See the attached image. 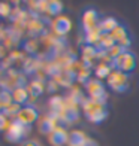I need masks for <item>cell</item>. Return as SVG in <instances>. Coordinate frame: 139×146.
I'll return each instance as SVG.
<instances>
[{"label":"cell","instance_id":"7402d4cb","mask_svg":"<svg viewBox=\"0 0 139 146\" xmlns=\"http://www.w3.org/2000/svg\"><path fill=\"white\" fill-rule=\"evenodd\" d=\"M11 14V6L8 3H0V17H8Z\"/></svg>","mask_w":139,"mask_h":146},{"label":"cell","instance_id":"6da1fadb","mask_svg":"<svg viewBox=\"0 0 139 146\" xmlns=\"http://www.w3.org/2000/svg\"><path fill=\"white\" fill-rule=\"evenodd\" d=\"M84 115L93 124H100L108 116V106L106 103L96 102V100H87L84 103Z\"/></svg>","mask_w":139,"mask_h":146},{"label":"cell","instance_id":"ac0fdd59","mask_svg":"<svg viewBox=\"0 0 139 146\" xmlns=\"http://www.w3.org/2000/svg\"><path fill=\"white\" fill-rule=\"evenodd\" d=\"M29 92L31 97H39L43 94V85L41 81H33L30 85H29Z\"/></svg>","mask_w":139,"mask_h":146},{"label":"cell","instance_id":"4fadbf2b","mask_svg":"<svg viewBox=\"0 0 139 146\" xmlns=\"http://www.w3.org/2000/svg\"><path fill=\"white\" fill-rule=\"evenodd\" d=\"M29 96H30L29 90H25L24 87H17L12 91V98H14V103L17 104H25L29 100Z\"/></svg>","mask_w":139,"mask_h":146},{"label":"cell","instance_id":"7c38bea8","mask_svg":"<svg viewBox=\"0 0 139 146\" xmlns=\"http://www.w3.org/2000/svg\"><path fill=\"white\" fill-rule=\"evenodd\" d=\"M87 140H88V139H87V136H85L82 131L75 130V131H72L70 134H69L67 145L69 146H85Z\"/></svg>","mask_w":139,"mask_h":146},{"label":"cell","instance_id":"5b68a950","mask_svg":"<svg viewBox=\"0 0 139 146\" xmlns=\"http://www.w3.org/2000/svg\"><path fill=\"white\" fill-rule=\"evenodd\" d=\"M87 92H88V96L91 100H96V102H102L105 103L106 102V90H105L103 87V84L99 81V79H91V81L87 82Z\"/></svg>","mask_w":139,"mask_h":146},{"label":"cell","instance_id":"5bb4252c","mask_svg":"<svg viewBox=\"0 0 139 146\" xmlns=\"http://www.w3.org/2000/svg\"><path fill=\"white\" fill-rule=\"evenodd\" d=\"M99 25H100V29H102V31L105 33V35H111V33L114 31L120 24H118V21L114 17H106V18L102 19Z\"/></svg>","mask_w":139,"mask_h":146},{"label":"cell","instance_id":"ffe728a7","mask_svg":"<svg viewBox=\"0 0 139 146\" xmlns=\"http://www.w3.org/2000/svg\"><path fill=\"white\" fill-rule=\"evenodd\" d=\"M12 103H14L12 92H8V91H2V92H0V104H2V106H9Z\"/></svg>","mask_w":139,"mask_h":146},{"label":"cell","instance_id":"603a6c76","mask_svg":"<svg viewBox=\"0 0 139 146\" xmlns=\"http://www.w3.org/2000/svg\"><path fill=\"white\" fill-rule=\"evenodd\" d=\"M6 122H8L6 115H0V130H5L6 128Z\"/></svg>","mask_w":139,"mask_h":146},{"label":"cell","instance_id":"9a60e30c","mask_svg":"<svg viewBox=\"0 0 139 146\" xmlns=\"http://www.w3.org/2000/svg\"><path fill=\"white\" fill-rule=\"evenodd\" d=\"M49 104H51V109H52V112H54L55 115H58L60 116V113L63 112V109H64V100L61 97H52L51 100H49Z\"/></svg>","mask_w":139,"mask_h":146},{"label":"cell","instance_id":"7a4b0ae2","mask_svg":"<svg viewBox=\"0 0 139 146\" xmlns=\"http://www.w3.org/2000/svg\"><path fill=\"white\" fill-rule=\"evenodd\" d=\"M136 64H138L136 54L132 52L130 49H123L114 58V67L120 72H124V73H132L136 69Z\"/></svg>","mask_w":139,"mask_h":146},{"label":"cell","instance_id":"3957f363","mask_svg":"<svg viewBox=\"0 0 139 146\" xmlns=\"http://www.w3.org/2000/svg\"><path fill=\"white\" fill-rule=\"evenodd\" d=\"M108 85L115 92H126L130 85V76L129 73H124L120 70H114L108 78Z\"/></svg>","mask_w":139,"mask_h":146},{"label":"cell","instance_id":"2e32d148","mask_svg":"<svg viewBox=\"0 0 139 146\" xmlns=\"http://www.w3.org/2000/svg\"><path fill=\"white\" fill-rule=\"evenodd\" d=\"M45 6H46V11H48V14L49 15H58L61 12V9H63V3L61 2H57V0H52V2H46L45 3Z\"/></svg>","mask_w":139,"mask_h":146},{"label":"cell","instance_id":"44dd1931","mask_svg":"<svg viewBox=\"0 0 139 146\" xmlns=\"http://www.w3.org/2000/svg\"><path fill=\"white\" fill-rule=\"evenodd\" d=\"M19 110H21L19 104L12 103V104H9V106H6V116H17Z\"/></svg>","mask_w":139,"mask_h":146},{"label":"cell","instance_id":"8992f818","mask_svg":"<svg viewBox=\"0 0 139 146\" xmlns=\"http://www.w3.org/2000/svg\"><path fill=\"white\" fill-rule=\"evenodd\" d=\"M37 118H39V112L33 106H24L17 115V119L21 124H24L25 127H30L31 124H35L37 121Z\"/></svg>","mask_w":139,"mask_h":146},{"label":"cell","instance_id":"30bf717a","mask_svg":"<svg viewBox=\"0 0 139 146\" xmlns=\"http://www.w3.org/2000/svg\"><path fill=\"white\" fill-rule=\"evenodd\" d=\"M78 116H79V112H78L76 106H75V104H66L64 109H63V112L60 113V116H58V118L63 119L66 124H70V122L76 121Z\"/></svg>","mask_w":139,"mask_h":146},{"label":"cell","instance_id":"e0dca14e","mask_svg":"<svg viewBox=\"0 0 139 146\" xmlns=\"http://www.w3.org/2000/svg\"><path fill=\"white\" fill-rule=\"evenodd\" d=\"M111 67L112 66L108 64V63H100L97 66V69H96V76L97 78H100V79H105V78H109L111 75Z\"/></svg>","mask_w":139,"mask_h":146},{"label":"cell","instance_id":"cb8c5ba5","mask_svg":"<svg viewBox=\"0 0 139 146\" xmlns=\"http://www.w3.org/2000/svg\"><path fill=\"white\" fill-rule=\"evenodd\" d=\"M23 146H39L36 142H33V140H27V142H25Z\"/></svg>","mask_w":139,"mask_h":146},{"label":"cell","instance_id":"d6986e66","mask_svg":"<svg viewBox=\"0 0 139 146\" xmlns=\"http://www.w3.org/2000/svg\"><path fill=\"white\" fill-rule=\"evenodd\" d=\"M82 57L85 60H93L94 57H97V48L94 45H85L82 49Z\"/></svg>","mask_w":139,"mask_h":146},{"label":"cell","instance_id":"d4e9b609","mask_svg":"<svg viewBox=\"0 0 139 146\" xmlns=\"http://www.w3.org/2000/svg\"><path fill=\"white\" fill-rule=\"evenodd\" d=\"M3 55H5V49H3V46L0 45V58H2Z\"/></svg>","mask_w":139,"mask_h":146},{"label":"cell","instance_id":"8fae6325","mask_svg":"<svg viewBox=\"0 0 139 146\" xmlns=\"http://www.w3.org/2000/svg\"><path fill=\"white\" fill-rule=\"evenodd\" d=\"M57 128V118H52V116H46L43 118L41 124H39V131L42 133V134H51L52 131Z\"/></svg>","mask_w":139,"mask_h":146},{"label":"cell","instance_id":"277c9868","mask_svg":"<svg viewBox=\"0 0 139 146\" xmlns=\"http://www.w3.org/2000/svg\"><path fill=\"white\" fill-rule=\"evenodd\" d=\"M29 131H30L29 127H25V125L21 124L18 119H15V121L11 122L9 128L6 130V139H8L9 142H12V143L21 142V140L25 139V136H27Z\"/></svg>","mask_w":139,"mask_h":146},{"label":"cell","instance_id":"9c48e42d","mask_svg":"<svg viewBox=\"0 0 139 146\" xmlns=\"http://www.w3.org/2000/svg\"><path fill=\"white\" fill-rule=\"evenodd\" d=\"M72 29V23L67 17H58L54 23H52V30H54L57 35H66L69 33Z\"/></svg>","mask_w":139,"mask_h":146},{"label":"cell","instance_id":"ba28073f","mask_svg":"<svg viewBox=\"0 0 139 146\" xmlns=\"http://www.w3.org/2000/svg\"><path fill=\"white\" fill-rule=\"evenodd\" d=\"M67 140H69V134L61 127H57L49 134V143L52 146H63V145L67 143Z\"/></svg>","mask_w":139,"mask_h":146},{"label":"cell","instance_id":"52a82bcc","mask_svg":"<svg viewBox=\"0 0 139 146\" xmlns=\"http://www.w3.org/2000/svg\"><path fill=\"white\" fill-rule=\"evenodd\" d=\"M99 24H100L99 12L96 9H85V12L82 14V25H84L85 31L99 27Z\"/></svg>","mask_w":139,"mask_h":146}]
</instances>
